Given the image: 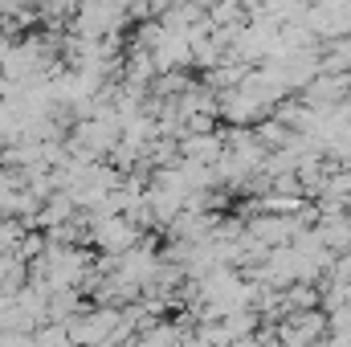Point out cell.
Segmentation results:
<instances>
[{"label": "cell", "mask_w": 351, "mask_h": 347, "mask_svg": "<svg viewBox=\"0 0 351 347\" xmlns=\"http://www.w3.org/2000/svg\"><path fill=\"white\" fill-rule=\"evenodd\" d=\"M33 347H78V344L70 339V327H62V323H45V327L33 331Z\"/></svg>", "instance_id": "3957f363"}, {"label": "cell", "mask_w": 351, "mask_h": 347, "mask_svg": "<svg viewBox=\"0 0 351 347\" xmlns=\"http://www.w3.org/2000/svg\"><path fill=\"white\" fill-rule=\"evenodd\" d=\"M217 152H221V139H217V135H188V139L180 143V156H184L188 164H213Z\"/></svg>", "instance_id": "7a4b0ae2"}, {"label": "cell", "mask_w": 351, "mask_h": 347, "mask_svg": "<svg viewBox=\"0 0 351 347\" xmlns=\"http://www.w3.org/2000/svg\"><path fill=\"white\" fill-rule=\"evenodd\" d=\"M86 225H90V241L110 258H123L139 246V229L127 217H102V221H86Z\"/></svg>", "instance_id": "6da1fadb"}]
</instances>
